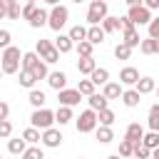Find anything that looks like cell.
I'll use <instances>...</instances> for the list:
<instances>
[{
	"mask_svg": "<svg viewBox=\"0 0 159 159\" xmlns=\"http://www.w3.org/2000/svg\"><path fill=\"white\" fill-rule=\"evenodd\" d=\"M92 42L89 40H82V42H77V55L80 57H92Z\"/></svg>",
	"mask_w": 159,
	"mask_h": 159,
	"instance_id": "obj_41",
	"label": "cell"
},
{
	"mask_svg": "<svg viewBox=\"0 0 159 159\" xmlns=\"http://www.w3.org/2000/svg\"><path fill=\"white\" fill-rule=\"evenodd\" d=\"M47 84L60 92V89L67 87V75H65V72H50V75H47Z\"/></svg>",
	"mask_w": 159,
	"mask_h": 159,
	"instance_id": "obj_12",
	"label": "cell"
},
{
	"mask_svg": "<svg viewBox=\"0 0 159 159\" xmlns=\"http://www.w3.org/2000/svg\"><path fill=\"white\" fill-rule=\"evenodd\" d=\"M2 75H5V72H2V67H0V77H2Z\"/></svg>",
	"mask_w": 159,
	"mask_h": 159,
	"instance_id": "obj_58",
	"label": "cell"
},
{
	"mask_svg": "<svg viewBox=\"0 0 159 159\" xmlns=\"http://www.w3.org/2000/svg\"><path fill=\"white\" fill-rule=\"evenodd\" d=\"M119 22H122V30H129V27H137V25H134V22H132V20H129L127 15H124V17H119Z\"/></svg>",
	"mask_w": 159,
	"mask_h": 159,
	"instance_id": "obj_49",
	"label": "cell"
},
{
	"mask_svg": "<svg viewBox=\"0 0 159 159\" xmlns=\"http://www.w3.org/2000/svg\"><path fill=\"white\" fill-rule=\"evenodd\" d=\"M87 102H89V107H92L94 112L107 109V104H109V99H107L104 94H97V92H94V94H89V97H87Z\"/></svg>",
	"mask_w": 159,
	"mask_h": 159,
	"instance_id": "obj_22",
	"label": "cell"
},
{
	"mask_svg": "<svg viewBox=\"0 0 159 159\" xmlns=\"http://www.w3.org/2000/svg\"><path fill=\"white\" fill-rule=\"evenodd\" d=\"M42 144H45V147H50V149L60 147V144H62V132H60V129H55V127L42 129Z\"/></svg>",
	"mask_w": 159,
	"mask_h": 159,
	"instance_id": "obj_9",
	"label": "cell"
},
{
	"mask_svg": "<svg viewBox=\"0 0 159 159\" xmlns=\"http://www.w3.org/2000/svg\"><path fill=\"white\" fill-rule=\"evenodd\" d=\"M94 82L92 80H80V84H77V89H80V94L82 97H89V94H94Z\"/></svg>",
	"mask_w": 159,
	"mask_h": 159,
	"instance_id": "obj_37",
	"label": "cell"
},
{
	"mask_svg": "<svg viewBox=\"0 0 159 159\" xmlns=\"http://www.w3.org/2000/svg\"><path fill=\"white\" fill-rule=\"evenodd\" d=\"M147 124L152 132H159V102L149 107V117H147Z\"/></svg>",
	"mask_w": 159,
	"mask_h": 159,
	"instance_id": "obj_26",
	"label": "cell"
},
{
	"mask_svg": "<svg viewBox=\"0 0 159 159\" xmlns=\"http://www.w3.org/2000/svg\"><path fill=\"white\" fill-rule=\"evenodd\" d=\"M134 157H139V159H149V157H152V149H149L147 144H142V142H134Z\"/></svg>",
	"mask_w": 159,
	"mask_h": 159,
	"instance_id": "obj_42",
	"label": "cell"
},
{
	"mask_svg": "<svg viewBox=\"0 0 159 159\" xmlns=\"http://www.w3.org/2000/svg\"><path fill=\"white\" fill-rule=\"evenodd\" d=\"M102 27H104V32L109 35V32H117V30H122V22H119V17H112V15H107V17L102 20Z\"/></svg>",
	"mask_w": 159,
	"mask_h": 159,
	"instance_id": "obj_31",
	"label": "cell"
},
{
	"mask_svg": "<svg viewBox=\"0 0 159 159\" xmlns=\"http://www.w3.org/2000/svg\"><path fill=\"white\" fill-rule=\"evenodd\" d=\"M32 75H35L37 80H47V75H50V72H47V62H45V60H37V65L32 67Z\"/></svg>",
	"mask_w": 159,
	"mask_h": 159,
	"instance_id": "obj_40",
	"label": "cell"
},
{
	"mask_svg": "<svg viewBox=\"0 0 159 159\" xmlns=\"http://www.w3.org/2000/svg\"><path fill=\"white\" fill-rule=\"evenodd\" d=\"M107 159H124V157H119V154H112V157H107Z\"/></svg>",
	"mask_w": 159,
	"mask_h": 159,
	"instance_id": "obj_55",
	"label": "cell"
},
{
	"mask_svg": "<svg viewBox=\"0 0 159 159\" xmlns=\"http://www.w3.org/2000/svg\"><path fill=\"white\" fill-rule=\"evenodd\" d=\"M152 159H159V147H157V149H152Z\"/></svg>",
	"mask_w": 159,
	"mask_h": 159,
	"instance_id": "obj_53",
	"label": "cell"
},
{
	"mask_svg": "<svg viewBox=\"0 0 159 159\" xmlns=\"http://www.w3.org/2000/svg\"><path fill=\"white\" fill-rule=\"evenodd\" d=\"M12 134V124L7 119H0V139H7Z\"/></svg>",
	"mask_w": 159,
	"mask_h": 159,
	"instance_id": "obj_44",
	"label": "cell"
},
{
	"mask_svg": "<svg viewBox=\"0 0 159 159\" xmlns=\"http://www.w3.org/2000/svg\"><path fill=\"white\" fill-rule=\"evenodd\" d=\"M119 82H122V84H129V87L137 84V82H139V70H137V67H124V70L119 72Z\"/></svg>",
	"mask_w": 159,
	"mask_h": 159,
	"instance_id": "obj_11",
	"label": "cell"
},
{
	"mask_svg": "<svg viewBox=\"0 0 159 159\" xmlns=\"http://www.w3.org/2000/svg\"><path fill=\"white\" fill-rule=\"evenodd\" d=\"M104 17H107V2L104 0H92L89 10H87V22L89 25H102Z\"/></svg>",
	"mask_w": 159,
	"mask_h": 159,
	"instance_id": "obj_6",
	"label": "cell"
},
{
	"mask_svg": "<svg viewBox=\"0 0 159 159\" xmlns=\"http://www.w3.org/2000/svg\"><path fill=\"white\" fill-rule=\"evenodd\" d=\"M55 47L60 50V55H65V52H70V50L75 47V42H72V37H70V35H60V37L55 40Z\"/></svg>",
	"mask_w": 159,
	"mask_h": 159,
	"instance_id": "obj_28",
	"label": "cell"
},
{
	"mask_svg": "<svg viewBox=\"0 0 159 159\" xmlns=\"http://www.w3.org/2000/svg\"><path fill=\"white\" fill-rule=\"evenodd\" d=\"M114 119H117V117H114V112H112L109 107L97 112V122H99V124H104V127H112V124H114Z\"/></svg>",
	"mask_w": 159,
	"mask_h": 159,
	"instance_id": "obj_34",
	"label": "cell"
},
{
	"mask_svg": "<svg viewBox=\"0 0 159 159\" xmlns=\"http://www.w3.org/2000/svg\"><path fill=\"white\" fill-rule=\"evenodd\" d=\"M124 137H127V139H132V142H142V137H144V127H142L139 122H132V124L127 127Z\"/></svg>",
	"mask_w": 159,
	"mask_h": 159,
	"instance_id": "obj_18",
	"label": "cell"
},
{
	"mask_svg": "<svg viewBox=\"0 0 159 159\" xmlns=\"http://www.w3.org/2000/svg\"><path fill=\"white\" fill-rule=\"evenodd\" d=\"M122 92H124V89H122V82H107L102 94H104L107 99H122Z\"/></svg>",
	"mask_w": 159,
	"mask_h": 159,
	"instance_id": "obj_15",
	"label": "cell"
},
{
	"mask_svg": "<svg viewBox=\"0 0 159 159\" xmlns=\"http://www.w3.org/2000/svg\"><path fill=\"white\" fill-rule=\"evenodd\" d=\"M25 2H35V0H25Z\"/></svg>",
	"mask_w": 159,
	"mask_h": 159,
	"instance_id": "obj_61",
	"label": "cell"
},
{
	"mask_svg": "<svg viewBox=\"0 0 159 159\" xmlns=\"http://www.w3.org/2000/svg\"><path fill=\"white\" fill-rule=\"evenodd\" d=\"M142 144H147L149 149H157V147H159V132H152V129H149V132L142 137Z\"/></svg>",
	"mask_w": 159,
	"mask_h": 159,
	"instance_id": "obj_38",
	"label": "cell"
},
{
	"mask_svg": "<svg viewBox=\"0 0 159 159\" xmlns=\"http://www.w3.org/2000/svg\"><path fill=\"white\" fill-rule=\"evenodd\" d=\"M35 52L47 62V65H55L57 60H60V50L55 47V42H50V40H37V45H35Z\"/></svg>",
	"mask_w": 159,
	"mask_h": 159,
	"instance_id": "obj_2",
	"label": "cell"
},
{
	"mask_svg": "<svg viewBox=\"0 0 159 159\" xmlns=\"http://www.w3.org/2000/svg\"><path fill=\"white\" fill-rule=\"evenodd\" d=\"M147 27H149V37H157L159 40V17H152V22Z\"/></svg>",
	"mask_w": 159,
	"mask_h": 159,
	"instance_id": "obj_47",
	"label": "cell"
},
{
	"mask_svg": "<svg viewBox=\"0 0 159 159\" xmlns=\"http://www.w3.org/2000/svg\"><path fill=\"white\" fill-rule=\"evenodd\" d=\"M30 124H32V127H37V129H50V127L55 124V112H52V109L40 107V109H35V112H32Z\"/></svg>",
	"mask_w": 159,
	"mask_h": 159,
	"instance_id": "obj_5",
	"label": "cell"
},
{
	"mask_svg": "<svg viewBox=\"0 0 159 159\" xmlns=\"http://www.w3.org/2000/svg\"><path fill=\"white\" fill-rule=\"evenodd\" d=\"M94 134H97V142H102V144H109V142L114 139L112 127H104V124H99V127L94 129Z\"/></svg>",
	"mask_w": 159,
	"mask_h": 159,
	"instance_id": "obj_25",
	"label": "cell"
},
{
	"mask_svg": "<svg viewBox=\"0 0 159 159\" xmlns=\"http://www.w3.org/2000/svg\"><path fill=\"white\" fill-rule=\"evenodd\" d=\"M25 149H27V142H25L22 137L7 142V152H10V154H25Z\"/></svg>",
	"mask_w": 159,
	"mask_h": 159,
	"instance_id": "obj_30",
	"label": "cell"
},
{
	"mask_svg": "<svg viewBox=\"0 0 159 159\" xmlns=\"http://www.w3.org/2000/svg\"><path fill=\"white\" fill-rule=\"evenodd\" d=\"M10 40H12V35H10V30H0V50H5V47H10Z\"/></svg>",
	"mask_w": 159,
	"mask_h": 159,
	"instance_id": "obj_46",
	"label": "cell"
},
{
	"mask_svg": "<svg viewBox=\"0 0 159 159\" xmlns=\"http://www.w3.org/2000/svg\"><path fill=\"white\" fill-rule=\"evenodd\" d=\"M127 17H129L137 27H139V25H149V22H152V10H149L147 5H137V7H129Z\"/></svg>",
	"mask_w": 159,
	"mask_h": 159,
	"instance_id": "obj_7",
	"label": "cell"
},
{
	"mask_svg": "<svg viewBox=\"0 0 159 159\" xmlns=\"http://www.w3.org/2000/svg\"><path fill=\"white\" fill-rule=\"evenodd\" d=\"M47 20H50V12L45 7H37L27 22H30V27H42V25H47Z\"/></svg>",
	"mask_w": 159,
	"mask_h": 159,
	"instance_id": "obj_13",
	"label": "cell"
},
{
	"mask_svg": "<svg viewBox=\"0 0 159 159\" xmlns=\"http://www.w3.org/2000/svg\"><path fill=\"white\" fill-rule=\"evenodd\" d=\"M139 50H142L144 55H157V52H159V40H157V37H147V40L139 42Z\"/></svg>",
	"mask_w": 159,
	"mask_h": 159,
	"instance_id": "obj_24",
	"label": "cell"
},
{
	"mask_svg": "<svg viewBox=\"0 0 159 159\" xmlns=\"http://www.w3.org/2000/svg\"><path fill=\"white\" fill-rule=\"evenodd\" d=\"M80 159H82V157H80Z\"/></svg>",
	"mask_w": 159,
	"mask_h": 159,
	"instance_id": "obj_63",
	"label": "cell"
},
{
	"mask_svg": "<svg viewBox=\"0 0 159 159\" xmlns=\"http://www.w3.org/2000/svg\"><path fill=\"white\" fill-rule=\"evenodd\" d=\"M7 114H10V104L0 99V119H7Z\"/></svg>",
	"mask_w": 159,
	"mask_h": 159,
	"instance_id": "obj_48",
	"label": "cell"
},
{
	"mask_svg": "<svg viewBox=\"0 0 159 159\" xmlns=\"http://www.w3.org/2000/svg\"><path fill=\"white\" fill-rule=\"evenodd\" d=\"M72 2H77V5H80V2H84V0H72Z\"/></svg>",
	"mask_w": 159,
	"mask_h": 159,
	"instance_id": "obj_57",
	"label": "cell"
},
{
	"mask_svg": "<svg viewBox=\"0 0 159 159\" xmlns=\"http://www.w3.org/2000/svg\"><path fill=\"white\" fill-rule=\"evenodd\" d=\"M134 89H137L139 94H149V92L157 89V82H154L152 77H139V82L134 84Z\"/></svg>",
	"mask_w": 159,
	"mask_h": 159,
	"instance_id": "obj_17",
	"label": "cell"
},
{
	"mask_svg": "<svg viewBox=\"0 0 159 159\" xmlns=\"http://www.w3.org/2000/svg\"><path fill=\"white\" fill-rule=\"evenodd\" d=\"M129 159H139V157H129Z\"/></svg>",
	"mask_w": 159,
	"mask_h": 159,
	"instance_id": "obj_60",
	"label": "cell"
},
{
	"mask_svg": "<svg viewBox=\"0 0 159 159\" xmlns=\"http://www.w3.org/2000/svg\"><path fill=\"white\" fill-rule=\"evenodd\" d=\"M22 139L27 142V144H37V142H42V129H37V127H27L25 132H22Z\"/></svg>",
	"mask_w": 159,
	"mask_h": 159,
	"instance_id": "obj_23",
	"label": "cell"
},
{
	"mask_svg": "<svg viewBox=\"0 0 159 159\" xmlns=\"http://www.w3.org/2000/svg\"><path fill=\"white\" fill-rule=\"evenodd\" d=\"M129 7H137V5H144V0H124Z\"/></svg>",
	"mask_w": 159,
	"mask_h": 159,
	"instance_id": "obj_52",
	"label": "cell"
},
{
	"mask_svg": "<svg viewBox=\"0 0 159 159\" xmlns=\"http://www.w3.org/2000/svg\"><path fill=\"white\" fill-rule=\"evenodd\" d=\"M119 157H124V159H129V157H134V142L132 139H122L119 142Z\"/></svg>",
	"mask_w": 159,
	"mask_h": 159,
	"instance_id": "obj_35",
	"label": "cell"
},
{
	"mask_svg": "<svg viewBox=\"0 0 159 159\" xmlns=\"http://www.w3.org/2000/svg\"><path fill=\"white\" fill-rule=\"evenodd\" d=\"M67 35H70V37H72V42L77 45V42H82V40H87V27H82V25H72Z\"/></svg>",
	"mask_w": 159,
	"mask_h": 159,
	"instance_id": "obj_32",
	"label": "cell"
},
{
	"mask_svg": "<svg viewBox=\"0 0 159 159\" xmlns=\"http://www.w3.org/2000/svg\"><path fill=\"white\" fill-rule=\"evenodd\" d=\"M20 159H30V157H27V154H20Z\"/></svg>",
	"mask_w": 159,
	"mask_h": 159,
	"instance_id": "obj_56",
	"label": "cell"
},
{
	"mask_svg": "<svg viewBox=\"0 0 159 159\" xmlns=\"http://www.w3.org/2000/svg\"><path fill=\"white\" fill-rule=\"evenodd\" d=\"M122 32H124V40H122V42H127L132 50H134V47H139V42H142V40H139L137 27H129V30H122Z\"/></svg>",
	"mask_w": 159,
	"mask_h": 159,
	"instance_id": "obj_27",
	"label": "cell"
},
{
	"mask_svg": "<svg viewBox=\"0 0 159 159\" xmlns=\"http://www.w3.org/2000/svg\"><path fill=\"white\" fill-rule=\"evenodd\" d=\"M122 102H124V107H137L142 102V94L137 89H124L122 92Z\"/></svg>",
	"mask_w": 159,
	"mask_h": 159,
	"instance_id": "obj_21",
	"label": "cell"
},
{
	"mask_svg": "<svg viewBox=\"0 0 159 159\" xmlns=\"http://www.w3.org/2000/svg\"><path fill=\"white\" fill-rule=\"evenodd\" d=\"M2 17H7V2L5 0H0V20Z\"/></svg>",
	"mask_w": 159,
	"mask_h": 159,
	"instance_id": "obj_50",
	"label": "cell"
},
{
	"mask_svg": "<svg viewBox=\"0 0 159 159\" xmlns=\"http://www.w3.org/2000/svg\"><path fill=\"white\" fill-rule=\"evenodd\" d=\"M80 99H82V94H80V89L75 87V89H60L57 92V102L60 104H65V107H75V104H80Z\"/></svg>",
	"mask_w": 159,
	"mask_h": 159,
	"instance_id": "obj_8",
	"label": "cell"
},
{
	"mask_svg": "<svg viewBox=\"0 0 159 159\" xmlns=\"http://www.w3.org/2000/svg\"><path fill=\"white\" fill-rule=\"evenodd\" d=\"M47 5H60V0H45Z\"/></svg>",
	"mask_w": 159,
	"mask_h": 159,
	"instance_id": "obj_54",
	"label": "cell"
},
{
	"mask_svg": "<svg viewBox=\"0 0 159 159\" xmlns=\"http://www.w3.org/2000/svg\"><path fill=\"white\" fill-rule=\"evenodd\" d=\"M20 87H27V89H32L35 87V82H37V77L32 75V70H20Z\"/></svg>",
	"mask_w": 159,
	"mask_h": 159,
	"instance_id": "obj_29",
	"label": "cell"
},
{
	"mask_svg": "<svg viewBox=\"0 0 159 159\" xmlns=\"http://www.w3.org/2000/svg\"><path fill=\"white\" fill-rule=\"evenodd\" d=\"M2 62H0V67H2V72L5 75H17V70L22 67L20 62H22V55H20V47H5L2 50V57H0Z\"/></svg>",
	"mask_w": 159,
	"mask_h": 159,
	"instance_id": "obj_1",
	"label": "cell"
},
{
	"mask_svg": "<svg viewBox=\"0 0 159 159\" xmlns=\"http://www.w3.org/2000/svg\"><path fill=\"white\" fill-rule=\"evenodd\" d=\"M129 55H132V47H129L127 42H119V45L114 47V57H117V60H129Z\"/></svg>",
	"mask_w": 159,
	"mask_h": 159,
	"instance_id": "obj_39",
	"label": "cell"
},
{
	"mask_svg": "<svg viewBox=\"0 0 159 159\" xmlns=\"http://www.w3.org/2000/svg\"><path fill=\"white\" fill-rule=\"evenodd\" d=\"M94 67H97L94 57H80V60H77V72H80V75H87V77H89V75L94 72Z\"/></svg>",
	"mask_w": 159,
	"mask_h": 159,
	"instance_id": "obj_14",
	"label": "cell"
},
{
	"mask_svg": "<svg viewBox=\"0 0 159 159\" xmlns=\"http://www.w3.org/2000/svg\"><path fill=\"white\" fill-rule=\"evenodd\" d=\"M37 60H42L37 52H22V62H20L22 67H20V70H32V67L37 65Z\"/></svg>",
	"mask_w": 159,
	"mask_h": 159,
	"instance_id": "obj_33",
	"label": "cell"
},
{
	"mask_svg": "<svg viewBox=\"0 0 159 159\" xmlns=\"http://www.w3.org/2000/svg\"><path fill=\"white\" fill-rule=\"evenodd\" d=\"M25 154H27L30 159H45V152H42L37 144H30V147L25 149Z\"/></svg>",
	"mask_w": 159,
	"mask_h": 159,
	"instance_id": "obj_43",
	"label": "cell"
},
{
	"mask_svg": "<svg viewBox=\"0 0 159 159\" xmlns=\"http://www.w3.org/2000/svg\"><path fill=\"white\" fill-rule=\"evenodd\" d=\"M5 2H7V0H5Z\"/></svg>",
	"mask_w": 159,
	"mask_h": 159,
	"instance_id": "obj_62",
	"label": "cell"
},
{
	"mask_svg": "<svg viewBox=\"0 0 159 159\" xmlns=\"http://www.w3.org/2000/svg\"><path fill=\"white\" fill-rule=\"evenodd\" d=\"M7 17H10V20H20V17H22L20 0H7Z\"/></svg>",
	"mask_w": 159,
	"mask_h": 159,
	"instance_id": "obj_36",
	"label": "cell"
},
{
	"mask_svg": "<svg viewBox=\"0 0 159 159\" xmlns=\"http://www.w3.org/2000/svg\"><path fill=\"white\" fill-rule=\"evenodd\" d=\"M35 10H37V5H35V2H25V5H22V20H30Z\"/></svg>",
	"mask_w": 159,
	"mask_h": 159,
	"instance_id": "obj_45",
	"label": "cell"
},
{
	"mask_svg": "<svg viewBox=\"0 0 159 159\" xmlns=\"http://www.w3.org/2000/svg\"><path fill=\"white\" fill-rule=\"evenodd\" d=\"M75 117H72V107H65V104H60L57 107V112H55V122L62 127V124H70Z\"/></svg>",
	"mask_w": 159,
	"mask_h": 159,
	"instance_id": "obj_16",
	"label": "cell"
},
{
	"mask_svg": "<svg viewBox=\"0 0 159 159\" xmlns=\"http://www.w3.org/2000/svg\"><path fill=\"white\" fill-rule=\"evenodd\" d=\"M104 37H107V32H104L102 25H89V27H87V40H89L92 45H102Z\"/></svg>",
	"mask_w": 159,
	"mask_h": 159,
	"instance_id": "obj_10",
	"label": "cell"
},
{
	"mask_svg": "<svg viewBox=\"0 0 159 159\" xmlns=\"http://www.w3.org/2000/svg\"><path fill=\"white\" fill-rule=\"evenodd\" d=\"M144 5H147L149 10H157V7H159V0H144Z\"/></svg>",
	"mask_w": 159,
	"mask_h": 159,
	"instance_id": "obj_51",
	"label": "cell"
},
{
	"mask_svg": "<svg viewBox=\"0 0 159 159\" xmlns=\"http://www.w3.org/2000/svg\"><path fill=\"white\" fill-rule=\"evenodd\" d=\"M97 112L89 107V109H84V112H80V117L75 119V127H77V132H82V134H87V132H94L97 129Z\"/></svg>",
	"mask_w": 159,
	"mask_h": 159,
	"instance_id": "obj_3",
	"label": "cell"
},
{
	"mask_svg": "<svg viewBox=\"0 0 159 159\" xmlns=\"http://www.w3.org/2000/svg\"><path fill=\"white\" fill-rule=\"evenodd\" d=\"M67 20H70V10L65 7V5H52V10H50V20H47V25L55 30V32H60L65 25H67Z\"/></svg>",
	"mask_w": 159,
	"mask_h": 159,
	"instance_id": "obj_4",
	"label": "cell"
},
{
	"mask_svg": "<svg viewBox=\"0 0 159 159\" xmlns=\"http://www.w3.org/2000/svg\"><path fill=\"white\" fill-rule=\"evenodd\" d=\"M157 97H159V87H157Z\"/></svg>",
	"mask_w": 159,
	"mask_h": 159,
	"instance_id": "obj_59",
	"label": "cell"
},
{
	"mask_svg": "<svg viewBox=\"0 0 159 159\" xmlns=\"http://www.w3.org/2000/svg\"><path fill=\"white\" fill-rule=\"evenodd\" d=\"M89 80H92L94 84H102V87H104V84L109 82V70H107V67H94V72L89 75Z\"/></svg>",
	"mask_w": 159,
	"mask_h": 159,
	"instance_id": "obj_19",
	"label": "cell"
},
{
	"mask_svg": "<svg viewBox=\"0 0 159 159\" xmlns=\"http://www.w3.org/2000/svg\"><path fill=\"white\" fill-rule=\"evenodd\" d=\"M27 102L35 107V109H40V107H45V102H47V97H45V92L42 89H30V97H27Z\"/></svg>",
	"mask_w": 159,
	"mask_h": 159,
	"instance_id": "obj_20",
	"label": "cell"
}]
</instances>
